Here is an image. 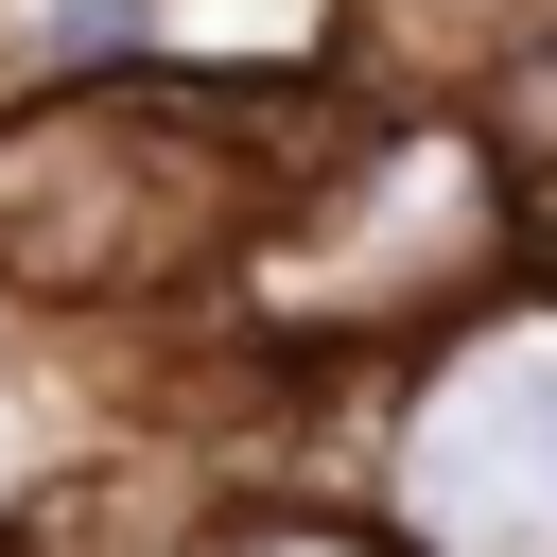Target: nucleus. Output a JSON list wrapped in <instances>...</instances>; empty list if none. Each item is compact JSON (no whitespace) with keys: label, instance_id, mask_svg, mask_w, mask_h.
Returning <instances> with one entry per match:
<instances>
[{"label":"nucleus","instance_id":"nucleus-1","mask_svg":"<svg viewBox=\"0 0 557 557\" xmlns=\"http://www.w3.org/2000/svg\"><path fill=\"white\" fill-rule=\"evenodd\" d=\"M296 157H244L226 104L174 87H70L35 122H0V278L35 296H157L209 244H244V209Z\"/></svg>","mask_w":557,"mask_h":557},{"label":"nucleus","instance_id":"nucleus-2","mask_svg":"<svg viewBox=\"0 0 557 557\" xmlns=\"http://www.w3.org/2000/svg\"><path fill=\"white\" fill-rule=\"evenodd\" d=\"M400 522L418 557H557V313H505L418 383Z\"/></svg>","mask_w":557,"mask_h":557},{"label":"nucleus","instance_id":"nucleus-3","mask_svg":"<svg viewBox=\"0 0 557 557\" xmlns=\"http://www.w3.org/2000/svg\"><path fill=\"white\" fill-rule=\"evenodd\" d=\"M487 261V174L453 139H383L348 157V244H313V296H418Z\"/></svg>","mask_w":557,"mask_h":557},{"label":"nucleus","instance_id":"nucleus-4","mask_svg":"<svg viewBox=\"0 0 557 557\" xmlns=\"http://www.w3.org/2000/svg\"><path fill=\"white\" fill-rule=\"evenodd\" d=\"M226 557H383V540H348V522H244Z\"/></svg>","mask_w":557,"mask_h":557}]
</instances>
